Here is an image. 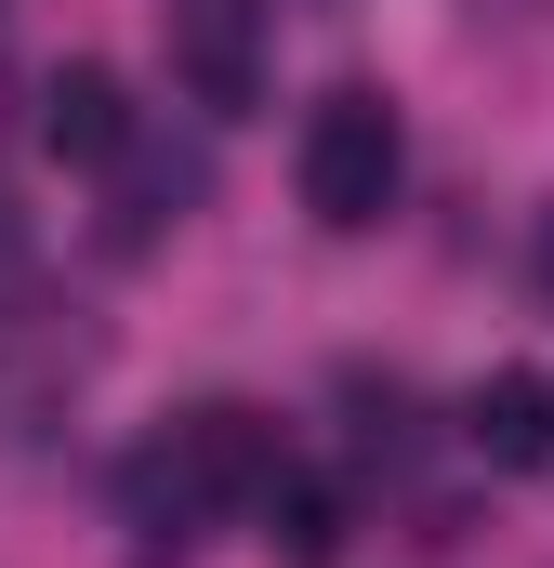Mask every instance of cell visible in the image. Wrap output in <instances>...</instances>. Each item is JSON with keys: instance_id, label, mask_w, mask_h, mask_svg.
<instances>
[{"instance_id": "obj_2", "label": "cell", "mask_w": 554, "mask_h": 568, "mask_svg": "<svg viewBox=\"0 0 554 568\" xmlns=\"http://www.w3.org/2000/svg\"><path fill=\"white\" fill-rule=\"evenodd\" d=\"M397 185H410V133H397L383 93H330V106L304 120V212H317L330 239H370V225L397 212Z\"/></svg>"}, {"instance_id": "obj_4", "label": "cell", "mask_w": 554, "mask_h": 568, "mask_svg": "<svg viewBox=\"0 0 554 568\" xmlns=\"http://www.w3.org/2000/svg\"><path fill=\"white\" fill-rule=\"evenodd\" d=\"M40 145L80 159V172L133 159V93H120V67H53V80H40Z\"/></svg>"}, {"instance_id": "obj_1", "label": "cell", "mask_w": 554, "mask_h": 568, "mask_svg": "<svg viewBox=\"0 0 554 568\" xmlns=\"http://www.w3.org/2000/svg\"><path fill=\"white\" fill-rule=\"evenodd\" d=\"M265 489H277L265 410H185V424L133 463V516H145V529H185V516H212V503H265Z\"/></svg>"}, {"instance_id": "obj_5", "label": "cell", "mask_w": 554, "mask_h": 568, "mask_svg": "<svg viewBox=\"0 0 554 568\" xmlns=\"http://www.w3.org/2000/svg\"><path fill=\"white\" fill-rule=\"evenodd\" d=\"M462 436H475V463L542 476V463H554V384H542V371H489V384L462 397Z\"/></svg>"}, {"instance_id": "obj_6", "label": "cell", "mask_w": 554, "mask_h": 568, "mask_svg": "<svg viewBox=\"0 0 554 568\" xmlns=\"http://www.w3.org/2000/svg\"><path fill=\"white\" fill-rule=\"evenodd\" d=\"M265 516H277V542H290V556H304V568H317V556H330V542H343V503H330L317 476H290V463H277Z\"/></svg>"}, {"instance_id": "obj_3", "label": "cell", "mask_w": 554, "mask_h": 568, "mask_svg": "<svg viewBox=\"0 0 554 568\" xmlns=\"http://www.w3.org/2000/svg\"><path fill=\"white\" fill-rule=\"evenodd\" d=\"M172 67H185V93H198L212 120H238V106L265 93V27H252V0H172Z\"/></svg>"}, {"instance_id": "obj_7", "label": "cell", "mask_w": 554, "mask_h": 568, "mask_svg": "<svg viewBox=\"0 0 554 568\" xmlns=\"http://www.w3.org/2000/svg\"><path fill=\"white\" fill-rule=\"evenodd\" d=\"M529 278H542V304H554V212H542V239H529Z\"/></svg>"}]
</instances>
